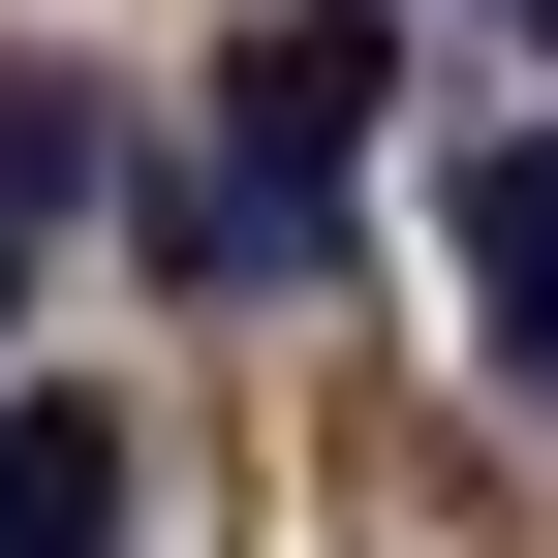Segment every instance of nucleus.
<instances>
[{"instance_id": "obj_2", "label": "nucleus", "mask_w": 558, "mask_h": 558, "mask_svg": "<svg viewBox=\"0 0 558 558\" xmlns=\"http://www.w3.org/2000/svg\"><path fill=\"white\" fill-rule=\"evenodd\" d=\"M465 311H497V373L558 403V124H497V156H465Z\"/></svg>"}, {"instance_id": "obj_1", "label": "nucleus", "mask_w": 558, "mask_h": 558, "mask_svg": "<svg viewBox=\"0 0 558 558\" xmlns=\"http://www.w3.org/2000/svg\"><path fill=\"white\" fill-rule=\"evenodd\" d=\"M124 218V94L94 62H0V341H32V279Z\"/></svg>"}, {"instance_id": "obj_3", "label": "nucleus", "mask_w": 558, "mask_h": 558, "mask_svg": "<svg viewBox=\"0 0 558 558\" xmlns=\"http://www.w3.org/2000/svg\"><path fill=\"white\" fill-rule=\"evenodd\" d=\"M0 558H124V403H0Z\"/></svg>"}, {"instance_id": "obj_4", "label": "nucleus", "mask_w": 558, "mask_h": 558, "mask_svg": "<svg viewBox=\"0 0 558 558\" xmlns=\"http://www.w3.org/2000/svg\"><path fill=\"white\" fill-rule=\"evenodd\" d=\"M497 32H558V0H497Z\"/></svg>"}]
</instances>
